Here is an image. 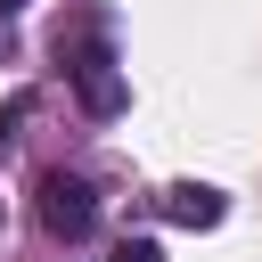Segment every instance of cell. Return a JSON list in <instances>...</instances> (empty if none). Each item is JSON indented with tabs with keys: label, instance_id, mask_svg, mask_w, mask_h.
<instances>
[{
	"label": "cell",
	"instance_id": "7a4b0ae2",
	"mask_svg": "<svg viewBox=\"0 0 262 262\" xmlns=\"http://www.w3.org/2000/svg\"><path fill=\"white\" fill-rule=\"evenodd\" d=\"M74 90H82V106H90V115H115V106H123V74H115V57H106L98 41L74 57Z\"/></svg>",
	"mask_w": 262,
	"mask_h": 262
},
{
	"label": "cell",
	"instance_id": "6da1fadb",
	"mask_svg": "<svg viewBox=\"0 0 262 262\" xmlns=\"http://www.w3.org/2000/svg\"><path fill=\"white\" fill-rule=\"evenodd\" d=\"M33 196H41V229H49V237H82V229L98 221V205H90V188H82L74 172H41Z\"/></svg>",
	"mask_w": 262,
	"mask_h": 262
},
{
	"label": "cell",
	"instance_id": "3957f363",
	"mask_svg": "<svg viewBox=\"0 0 262 262\" xmlns=\"http://www.w3.org/2000/svg\"><path fill=\"white\" fill-rule=\"evenodd\" d=\"M164 213H172L180 229H213V221H221V188H205V180H180V188H164Z\"/></svg>",
	"mask_w": 262,
	"mask_h": 262
},
{
	"label": "cell",
	"instance_id": "277c9868",
	"mask_svg": "<svg viewBox=\"0 0 262 262\" xmlns=\"http://www.w3.org/2000/svg\"><path fill=\"white\" fill-rule=\"evenodd\" d=\"M115 262H164V246H147V237H131V246H123Z\"/></svg>",
	"mask_w": 262,
	"mask_h": 262
}]
</instances>
